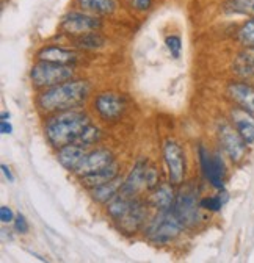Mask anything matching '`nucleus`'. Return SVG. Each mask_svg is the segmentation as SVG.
Here are the masks:
<instances>
[{
	"mask_svg": "<svg viewBox=\"0 0 254 263\" xmlns=\"http://www.w3.org/2000/svg\"><path fill=\"white\" fill-rule=\"evenodd\" d=\"M14 229H16L17 234H22V235H25L28 232V222H27L24 215H21V213L16 215V218H14Z\"/></svg>",
	"mask_w": 254,
	"mask_h": 263,
	"instance_id": "c756f323",
	"label": "nucleus"
},
{
	"mask_svg": "<svg viewBox=\"0 0 254 263\" xmlns=\"http://www.w3.org/2000/svg\"><path fill=\"white\" fill-rule=\"evenodd\" d=\"M89 124H91L89 118L80 111H74V110L60 111L46 121L44 134L47 141L53 147L60 149L66 144L77 143L82 132Z\"/></svg>",
	"mask_w": 254,
	"mask_h": 263,
	"instance_id": "f03ea898",
	"label": "nucleus"
},
{
	"mask_svg": "<svg viewBox=\"0 0 254 263\" xmlns=\"http://www.w3.org/2000/svg\"><path fill=\"white\" fill-rule=\"evenodd\" d=\"M8 119H10V113L4 111V113H2V121H8Z\"/></svg>",
	"mask_w": 254,
	"mask_h": 263,
	"instance_id": "f704fd0d",
	"label": "nucleus"
},
{
	"mask_svg": "<svg viewBox=\"0 0 254 263\" xmlns=\"http://www.w3.org/2000/svg\"><path fill=\"white\" fill-rule=\"evenodd\" d=\"M119 176V164L116 161H113L108 166L99 170V171H94V173H89V174H85L80 177V183L83 188L86 190H94L101 185H105L108 183L110 180L116 179Z\"/></svg>",
	"mask_w": 254,
	"mask_h": 263,
	"instance_id": "2eb2a0df",
	"label": "nucleus"
},
{
	"mask_svg": "<svg viewBox=\"0 0 254 263\" xmlns=\"http://www.w3.org/2000/svg\"><path fill=\"white\" fill-rule=\"evenodd\" d=\"M237 40L246 49H254V17L245 21L237 30Z\"/></svg>",
	"mask_w": 254,
	"mask_h": 263,
	"instance_id": "b1692460",
	"label": "nucleus"
},
{
	"mask_svg": "<svg viewBox=\"0 0 254 263\" xmlns=\"http://www.w3.org/2000/svg\"><path fill=\"white\" fill-rule=\"evenodd\" d=\"M85 146H80L77 143H71L58 149L57 152V160L63 168L68 171H76L79 168L80 161L85 157Z\"/></svg>",
	"mask_w": 254,
	"mask_h": 263,
	"instance_id": "dca6fc26",
	"label": "nucleus"
},
{
	"mask_svg": "<svg viewBox=\"0 0 254 263\" xmlns=\"http://www.w3.org/2000/svg\"><path fill=\"white\" fill-rule=\"evenodd\" d=\"M91 86L86 80H68L52 88L44 89L40 96L37 105L46 113H60L77 108L89 96Z\"/></svg>",
	"mask_w": 254,
	"mask_h": 263,
	"instance_id": "f257e3e1",
	"label": "nucleus"
},
{
	"mask_svg": "<svg viewBox=\"0 0 254 263\" xmlns=\"http://www.w3.org/2000/svg\"><path fill=\"white\" fill-rule=\"evenodd\" d=\"M122 179L118 176L116 179L110 180L108 183L105 185H101L98 188H94V190H89L91 193V199L93 201H96L99 204H108L113 197L121 191V186H122Z\"/></svg>",
	"mask_w": 254,
	"mask_h": 263,
	"instance_id": "412c9836",
	"label": "nucleus"
},
{
	"mask_svg": "<svg viewBox=\"0 0 254 263\" xmlns=\"http://www.w3.org/2000/svg\"><path fill=\"white\" fill-rule=\"evenodd\" d=\"M232 125L237 128V132L242 135V138L248 143H254V113L243 110V108H234L231 113Z\"/></svg>",
	"mask_w": 254,
	"mask_h": 263,
	"instance_id": "f3484780",
	"label": "nucleus"
},
{
	"mask_svg": "<svg viewBox=\"0 0 254 263\" xmlns=\"http://www.w3.org/2000/svg\"><path fill=\"white\" fill-rule=\"evenodd\" d=\"M144 180H146V190H154L160 185V177H158V171L155 166L152 164H148L146 168V176H144Z\"/></svg>",
	"mask_w": 254,
	"mask_h": 263,
	"instance_id": "cd10ccee",
	"label": "nucleus"
},
{
	"mask_svg": "<svg viewBox=\"0 0 254 263\" xmlns=\"http://www.w3.org/2000/svg\"><path fill=\"white\" fill-rule=\"evenodd\" d=\"M37 58L40 61H49V63H57V64H68L72 66L77 63V53L68 49H63L60 46H44L38 53Z\"/></svg>",
	"mask_w": 254,
	"mask_h": 263,
	"instance_id": "a211bd4d",
	"label": "nucleus"
},
{
	"mask_svg": "<svg viewBox=\"0 0 254 263\" xmlns=\"http://www.w3.org/2000/svg\"><path fill=\"white\" fill-rule=\"evenodd\" d=\"M0 132H2L4 135H10L11 132H13V127L8 121H2L0 119Z\"/></svg>",
	"mask_w": 254,
	"mask_h": 263,
	"instance_id": "473e14b6",
	"label": "nucleus"
},
{
	"mask_svg": "<svg viewBox=\"0 0 254 263\" xmlns=\"http://www.w3.org/2000/svg\"><path fill=\"white\" fill-rule=\"evenodd\" d=\"M164 158L168 170L170 183L176 186L182 185L185 177V155L182 147L176 141L168 140L164 146Z\"/></svg>",
	"mask_w": 254,
	"mask_h": 263,
	"instance_id": "1a4fd4ad",
	"label": "nucleus"
},
{
	"mask_svg": "<svg viewBox=\"0 0 254 263\" xmlns=\"http://www.w3.org/2000/svg\"><path fill=\"white\" fill-rule=\"evenodd\" d=\"M199 209H201V205L198 202L196 188L193 185L182 186L176 194L173 210H174L176 216L180 219L184 227H193L198 224V221L201 219Z\"/></svg>",
	"mask_w": 254,
	"mask_h": 263,
	"instance_id": "39448f33",
	"label": "nucleus"
},
{
	"mask_svg": "<svg viewBox=\"0 0 254 263\" xmlns=\"http://www.w3.org/2000/svg\"><path fill=\"white\" fill-rule=\"evenodd\" d=\"M146 219H148V207L143 201H138L135 197L129 210L115 222L119 229V232H122L124 235H135L146 224Z\"/></svg>",
	"mask_w": 254,
	"mask_h": 263,
	"instance_id": "9d476101",
	"label": "nucleus"
},
{
	"mask_svg": "<svg viewBox=\"0 0 254 263\" xmlns=\"http://www.w3.org/2000/svg\"><path fill=\"white\" fill-rule=\"evenodd\" d=\"M199 163L204 177L210 182V185L216 190H223L226 179V166L218 154H210L204 146H199L198 151Z\"/></svg>",
	"mask_w": 254,
	"mask_h": 263,
	"instance_id": "423d86ee",
	"label": "nucleus"
},
{
	"mask_svg": "<svg viewBox=\"0 0 254 263\" xmlns=\"http://www.w3.org/2000/svg\"><path fill=\"white\" fill-rule=\"evenodd\" d=\"M218 140L220 144L226 152V155L234 161L240 163L246 155V146L248 143L242 138V135L237 132V128L231 124H221L218 128Z\"/></svg>",
	"mask_w": 254,
	"mask_h": 263,
	"instance_id": "6e6552de",
	"label": "nucleus"
},
{
	"mask_svg": "<svg viewBox=\"0 0 254 263\" xmlns=\"http://www.w3.org/2000/svg\"><path fill=\"white\" fill-rule=\"evenodd\" d=\"M101 27H102V24L98 19V16H93V14H88L83 11L82 13H77V11L68 13L61 19V24H60L61 31L69 36H80L89 31H98Z\"/></svg>",
	"mask_w": 254,
	"mask_h": 263,
	"instance_id": "0eeeda50",
	"label": "nucleus"
},
{
	"mask_svg": "<svg viewBox=\"0 0 254 263\" xmlns=\"http://www.w3.org/2000/svg\"><path fill=\"white\" fill-rule=\"evenodd\" d=\"M77 5L83 13L93 16H107L116 10V0H77Z\"/></svg>",
	"mask_w": 254,
	"mask_h": 263,
	"instance_id": "aec40b11",
	"label": "nucleus"
},
{
	"mask_svg": "<svg viewBox=\"0 0 254 263\" xmlns=\"http://www.w3.org/2000/svg\"><path fill=\"white\" fill-rule=\"evenodd\" d=\"M176 201V194L170 185H158L157 188L152 190L151 196H149V204L157 209V210H170L173 209Z\"/></svg>",
	"mask_w": 254,
	"mask_h": 263,
	"instance_id": "6ab92c4d",
	"label": "nucleus"
},
{
	"mask_svg": "<svg viewBox=\"0 0 254 263\" xmlns=\"http://www.w3.org/2000/svg\"><path fill=\"white\" fill-rule=\"evenodd\" d=\"M165 44H167V49L170 50V53H171L173 58H179V57H180V52H182V41H180L179 36H176V35L167 36Z\"/></svg>",
	"mask_w": 254,
	"mask_h": 263,
	"instance_id": "c85d7f7f",
	"label": "nucleus"
},
{
	"mask_svg": "<svg viewBox=\"0 0 254 263\" xmlns=\"http://www.w3.org/2000/svg\"><path fill=\"white\" fill-rule=\"evenodd\" d=\"M146 168H148L146 160H138L135 163V166L132 168L129 176H127L122 182V186H121L122 194L129 196V197H135L143 186L146 188V180H144Z\"/></svg>",
	"mask_w": 254,
	"mask_h": 263,
	"instance_id": "ddd939ff",
	"label": "nucleus"
},
{
	"mask_svg": "<svg viewBox=\"0 0 254 263\" xmlns=\"http://www.w3.org/2000/svg\"><path fill=\"white\" fill-rule=\"evenodd\" d=\"M115 161V157L110 151L107 149H96V151H91L88 154H85L83 160L80 161L79 168L74 171L79 177L94 173V171H99L108 164H112Z\"/></svg>",
	"mask_w": 254,
	"mask_h": 263,
	"instance_id": "f8f14e48",
	"label": "nucleus"
},
{
	"mask_svg": "<svg viewBox=\"0 0 254 263\" xmlns=\"http://www.w3.org/2000/svg\"><path fill=\"white\" fill-rule=\"evenodd\" d=\"M104 44H105V38L99 31H89V33H85V35L76 36L74 40V46L82 50H96V49H101Z\"/></svg>",
	"mask_w": 254,
	"mask_h": 263,
	"instance_id": "5701e85b",
	"label": "nucleus"
},
{
	"mask_svg": "<svg viewBox=\"0 0 254 263\" xmlns=\"http://www.w3.org/2000/svg\"><path fill=\"white\" fill-rule=\"evenodd\" d=\"M129 4L137 11H148L152 7V0H129Z\"/></svg>",
	"mask_w": 254,
	"mask_h": 263,
	"instance_id": "7c9ffc66",
	"label": "nucleus"
},
{
	"mask_svg": "<svg viewBox=\"0 0 254 263\" xmlns=\"http://www.w3.org/2000/svg\"><path fill=\"white\" fill-rule=\"evenodd\" d=\"M74 76L72 66L68 64H57L49 61L37 63L30 71V80L37 88H52L63 82L71 80Z\"/></svg>",
	"mask_w": 254,
	"mask_h": 263,
	"instance_id": "20e7f679",
	"label": "nucleus"
},
{
	"mask_svg": "<svg viewBox=\"0 0 254 263\" xmlns=\"http://www.w3.org/2000/svg\"><path fill=\"white\" fill-rule=\"evenodd\" d=\"M228 94L240 108L254 113V86L245 82H231L228 85Z\"/></svg>",
	"mask_w": 254,
	"mask_h": 263,
	"instance_id": "4468645a",
	"label": "nucleus"
},
{
	"mask_svg": "<svg viewBox=\"0 0 254 263\" xmlns=\"http://www.w3.org/2000/svg\"><path fill=\"white\" fill-rule=\"evenodd\" d=\"M14 215H13V210L7 205H4L2 209H0V221H2L4 224H10V222H14Z\"/></svg>",
	"mask_w": 254,
	"mask_h": 263,
	"instance_id": "2f4dec72",
	"label": "nucleus"
},
{
	"mask_svg": "<svg viewBox=\"0 0 254 263\" xmlns=\"http://www.w3.org/2000/svg\"><path fill=\"white\" fill-rule=\"evenodd\" d=\"M94 110L104 121H118L125 111L124 97L116 92H102L94 101Z\"/></svg>",
	"mask_w": 254,
	"mask_h": 263,
	"instance_id": "9b49d317",
	"label": "nucleus"
},
{
	"mask_svg": "<svg viewBox=\"0 0 254 263\" xmlns=\"http://www.w3.org/2000/svg\"><path fill=\"white\" fill-rule=\"evenodd\" d=\"M228 201V193L226 191H221L216 196H210V197H204V199L199 201L201 209L209 210V212H220L223 209V205Z\"/></svg>",
	"mask_w": 254,
	"mask_h": 263,
	"instance_id": "393cba45",
	"label": "nucleus"
},
{
	"mask_svg": "<svg viewBox=\"0 0 254 263\" xmlns=\"http://www.w3.org/2000/svg\"><path fill=\"white\" fill-rule=\"evenodd\" d=\"M228 10L237 14L254 17V0H231L228 4Z\"/></svg>",
	"mask_w": 254,
	"mask_h": 263,
	"instance_id": "a878e982",
	"label": "nucleus"
},
{
	"mask_svg": "<svg viewBox=\"0 0 254 263\" xmlns=\"http://www.w3.org/2000/svg\"><path fill=\"white\" fill-rule=\"evenodd\" d=\"M2 171H4V176L8 179V182H13V180H14V177H13V174H11V170L7 166V164H2Z\"/></svg>",
	"mask_w": 254,
	"mask_h": 263,
	"instance_id": "72a5a7b5",
	"label": "nucleus"
},
{
	"mask_svg": "<svg viewBox=\"0 0 254 263\" xmlns=\"http://www.w3.org/2000/svg\"><path fill=\"white\" fill-rule=\"evenodd\" d=\"M99 140H101V130L98 127H94L93 124H89L82 132V135L77 140V144H80V146H91V144H96Z\"/></svg>",
	"mask_w": 254,
	"mask_h": 263,
	"instance_id": "bb28decb",
	"label": "nucleus"
},
{
	"mask_svg": "<svg viewBox=\"0 0 254 263\" xmlns=\"http://www.w3.org/2000/svg\"><path fill=\"white\" fill-rule=\"evenodd\" d=\"M182 222L176 216L174 210H158V213L152 218V221L148 224L144 235L149 241L155 245H167L179 237L182 232Z\"/></svg>",
	"mask_w": 254,
	"mask_h": 263,
	"instance_id": "7ed1b4c3",
	"label": "nucleus"
},
{
	"mask_svg": "<svg viewBox=\"0 0 254 263\" xmlns=\"http://www.w3.org/2000/svg\"><path fill=\"white\" fill-rule=\"evenodd\" d=\"M234 69L240 77H254V49H246L240 52L234 61Z\"/></svg>",
	"mask_w": 254,
	"mask_h": 263,
	"instance_id": "4be33fe9",
	"label": "nucleus"
}]
</instances>
